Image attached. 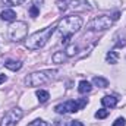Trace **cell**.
Instances as JSON below:
<instances>
[{"label":"cell","instance_id":"obj_21","mask_svg":"<svg viewBox=\"0 0 126 126\" xmlns=\"http://www.w3.org/2000/svg\"><path fill=\"white\" fill-rule=\"evenodd\" d=\"M30 15H31L32 18H37V16L40 15V7H37V6L31 4V7H30Z\"/></svg>","mask_w":126,"mask_h":126},{"label":"cell","instance_id":"obj_1","mask_svg":"<svg viewBox=\"0 0 126 126\" xmlns=\"http://www.w3.org/2000/svg\"><path fill=\"white\" fill-rule=\"evenodd\" d=\"M82 24H84L82 18L76 16V15L63 18L62 21L57 24V32H59L60 37H63V43H67L75 32L79 31L82 28Z\"/></svg>","mask_w":126,"mask_h":126},{"label":"cell","instance_id":"obj_13","mask_svg":"<svg viewBox=\"0 0 126 126\" xmlns=\"http://www.w3.org/2000/svg\"><path fill=\"white\" fill-rule=\"evenodd\" d=\"M91 90H93V87H91V84H90L88 81H81L79 85H78L79 94H87V93H90Z\"/></svg>","mask_w":126,"mask_h":126},{"label":"cell","instance_id":"obj_8","mask_svg":"<svg viewBox=\"0 0 126 126\" xmlns=\"http://www.w3.org/2000/svg\"><path fill=\"white\" fill-rule=\"evenodd\" d=\"M70 7L73 10H91L93 9V6L87 0H72L70 1Z\"/></svg>","mask_w":126,"mask_h":126},{"label":"cell","instance_id":"obj_9","mask_svg":"<svg viewBox=\"0 0 126 126\" xmlns=\"http://www.w3.org/2000/svg\"><path fill=\"white\" fill-rule=\"evenodd\" d=\"M101 104L106 107V109H114L117 106V98L113 97V95H106L101 98Z\"/></svg>","mask_w":126,"mask_h":126},{"label":"cell","instance_id":"obj_14","mask_svg":"<svg viewBox=\"0 0 126 126\" xmlns=\"http://www.w3.org/2000/svg\"><path fill=\"white\" fill-rule=\"evenodd\" d=\"M106 60H107V63H110V64H116V63L119 62V53L116 50L109 51L107 56H106Z\"/></svg>","mask_w":126,"mask_h":126},{"label":"cell","instance_id":"obj_20","mask_svg":"<svg viewBox=\"0 0 126 126\" xmlns=\"http://www.w3.org/2000/svg\"><path fill=\"white\" fill-rule=\"evenodd\" d=\"M3 1V4H6V6H19V4H22L25 0H1Z\"/></svg>","mask_w":126,"mask_h":126},{"label":"cell","instance_id":"obj_11","mask_svg":"<svg viewBox=\"0 0 126 126\" xmlns=\"http://www.w3.org/2000/svg\"><path fill=\"white\" fill-rule=\"evenodd\" d=\"M4 66H6L9 70L16 72V70H19V69L22 67V62H19V60H6V62H4Z\"/></svg>","mask_w":126,"mask_h":126},{"label":"cell","instance_id":"obj_4","mask_svg":"<svg viewBox=\"0 0 126 126\" xmlns=\"http://www.w3.org/2000/svg\"><path fill=\"white\" fill-rule=\"evenodd\" d=\"M88 104L87 98H79V100H67L64 103H60L54 107V111L59 114H66V113H75L82 110Z\"/></svg>","mask_w":126,"mask_h":126},{"label":"cell","instance_id":"obj_7","mask_svg":"<svg viewBox=\"0 0 126 126\" xmlns=\"http://www.w3.org/2000/svg\"><path fill=\"white\" fill-rule=\"evenodd\" d=\"M24 117V111L18 107L10 109L7 113H4V116L0 120V126H16L18 122Z\"/></svg>","mask_w":126,"mask_h":126},{"label":"cell","instance_id":"obj_26","mask_svg":"<svg viewBox=\"0 0 126 126\" xmlns=\"http://www.w3.org/2000/svg\"><path fill=\"white\" fill-rule=\"evenodd\" d=\"M70 126H84V123L81 120H72L70 122Z\"/></svg>","mask_w":126,"mask_h":126},{"label":"cell","instance_id":"obj_25","mask_svg":"<svg viewBox=\"0 0 126 126\" xmlns=\"http://www.w3.org/2000/svg\"><path fill=\"white\" fill-rule=\"evenodd\" d=\"M43 3H44V0H31V4L37 6V7H40V6H41Z\"/></svg>","mask_w":126,"mask_h":126},{"label":"cell","instance_id":"obj_5","mask_svg":"<svg viewBox=\"0 0 126 126\" xmlns=\"http://www.w3.org/2000/svg\"><path fill=\"white\" fill-rule=\"evenodd\" d=\"M27 34H28V25L22 21H16V22H12L9 25V30H7V35L12 41H21V40H25L27 38Z\"/></svg>","mask_w":126,"mask_h":126},{"label":"cell","instance_id":"obj_2","mask_svg":"<svg viewBox=\"0 0 126 126\" xmlns=\"http://www.w3.org/2000/svg\"><path fill=\"white\" fill-rule=\"evenodd\" d=\"M54 28H57V25H50V27H47V28H44L41 31L31 34L25 40V47L28 50H40V48H43L47 44V41L50 40L51 34L54 32Z\"/></svg>","mask_w":126,"mask_h":126},{"label":"cell","instance_id":"obj_24","mask_svg":"<svg viewBox=\"0 0 126 126\" xmlns=\"http://www.w3.org/2000/svg\"><path fill=\"white\" fill-rule=\"evenodd\" d=\"M53 126H66V120H63V119H56V120L53 122Z\"/></svg>","mask_w":126,"mask_h":126},{"label":"cell","instance_id":"obj_19","mask_svg":"<svg viewBox=\"0 0 126 126\" xmlns=\"http://www.w3.org/2000/svg\"><path fill=\"white\" fill-rule=\"evenodd\" d=\"M109 113H110L109 110H106V109H100V110L95 113V117H97V119H106V117L109 116Z\"/></svg>","mask_w":126,"mask_h":126},{"label":"cell","instance_id":"obj_3","mask_svg":"<svg viewBox=\"0 0 126 126\" xmlns=\"http://www.w3.org/2000/svg\"><path fill=\"white\" fill-rule=\"evenodd\" d=\"M57 75L56 69H44V70H37L32 72L28 76H25L24 82L27 87H40L44 84H48L50 81H53Z\"/></svg>","mask_w":126,"mask_h":126},{"label":"cell","instance_id":"obj_15","mask_svg":"<svg viewBox=\"0 0 126 126\" xmlns=\"http://www.w3.org/2000/svg\"><path fill=\"white\" fill-rule=\"evenodd\" d=\"M93 85L94 87H98V88H106L109 85V81L106 78H101V76H95L93 79Z\"/></svg>","mask_w":126,"mask_h":126},{"label":"cell","instance_id":"obj_16","mask_svg":"<svg viewBox=\"0 0 126 126\" xmlns=\"http://www.w3.org/2000/svg\"><path fill=\"white\" fill-rule=\"evenodd\" d=\"M35 95H37V98H38V101H40V103H46V101L50 98L48 91H46V90H38V91L35 93Z\"/></svg>","mask_w":126,"mask_h":126},{"label":"cell","instance_id":"obj_17","mask_svg":"<svg viewBox=\"0 0 126 126\" xmlns=\"http://www.w3.org/2000/svg\"><path fill=\"white\" fill-rule=\"evenodd\" d=\"M66 56L67 57H73L76 53H78V46L76 44H70V46H67V48H66Z\"/></svg>","mask_w":126,"mask_h":126},{"label":"cell","instance_id":"obj_6","mask_svg":"<svg viewBox=\"0 0 126 126\" xmlns=\"http://www.w3.org/2000/svg\"><path fill=\"white\" fill-rule=\"evenodd\" d=\"M113 19L110 18V16H107V15H100V16H95L93 18L88 24H87V30L88 31H106V30H109L111 25H113Z\"/></svg>","mask_w":126,"mask_h":126},{"label":"cell","instance_id":"obj_22","mask_svg":"<svg viewBox=\"0 0 126 126\" xmlns=\"http://www.w3.org/2000/svg\"><path fill=\"white\" fill-rule=\"evenodd\" d=\"M111 126H126V119L125 117H117Z\"/></svg>","mask_w":126,"mask_h":126},{"label":"cell","instance_id":"obj_12","mask_svg":"<svg viewBox=\"0 0 126 126\" xmlns=\"http://www.w3.org/2000/svg\"><path fill=\"white\" fill-rule=\"evenodd\" d=\"M67 59V56H66V53L64 51H56L53 56H51V60L53 63H57V64H60V63H64V60Z\"/></svg>","mask_w":126,"mask_h":126},{"label":"cell","instance_id":"obj_23","mask_svg":"<svg viewBox=\"0 0 126 126\" xmlns=\"http://www.w3.org/2000/svg\"><path fill=\"white\" fill-rule=\"evenodd\" d=\"M28 126H48V125H47V122H44V120H41V119H35V120L31 122Z\"/></svg>","mask_w":126,"mask_h":126},{"label":"cell","instance_id":"obj_28","mask_svg":"<svg viewBox=\"0 0 126 126\" xmlns=\"http://www.w3.org/2000/svg\"><path fill=\"white\" fill-rule=\"evenodd\" d=\"M7 81V76L6 75H0V85L3 84V82H6Z\"/></svg>","mask_w":126,"mask_h":126},{"label":"cell","instance_id":"obj_27","mask_svg":"<svg viewBox=\"0 0 126 126\" xmlns=\"http://www.w3.org/2000/svg\"><path fill=\"white\" fill-rule=\"evenodd\" d=\"M119 16H120V12H114V13H113V16H111V19H113V21H117V19H119Z\"/></svg>","mask_w":126,"mask_h":126},{"label":"cell","instance_id":"obj_10","mask_svg":"<svg viewBox=\"0 0 126 126\" xmlns=\"http://www.w3.org/2000/svg\"><path fill=\"white\" fill-rule=\"evenodd\" d=\"M0 18L1 21H6V22H13L16 19V13L13 9H4L1 13H0Z\"/></svg>","mask_w":126,"mask_h":126},{"label":"cell","instance_id":"obj_18","mask_svg":"<svg viewBox=\"0 0 126 126\" xmlns=\"http://www.w3.org/2000/svg\"><path fill=\"white\" fill-rule=\"evenodd\" d=\"M56 4H57V9H59L60 12H64V10L69 7L70 0H56Z\"/></svg>","mask_w":126,"mask_h":126}]
</instances>
